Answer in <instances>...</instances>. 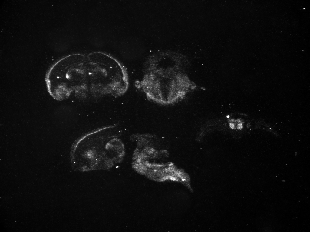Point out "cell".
<instances>
[{
	"label": "cell",
	"mask_w": 310,
	"mask_h": 232,
	"mask_svg": "<svg viewBox=\"0 0 310 232\" xmlns=\"http://www.w3.org/2000/svg\"><path fill=\"white\" fill-rule=\"evenodd\" d=\"M116 124L89 132L76 140L71 150L74 167L82 171L108 169L122 160L125 151Z\"/></svg>",
	"instance_id": "1"
},
{
	"label": "cell",
	"mask_w": 310,
	"mask_h": 232,
	"mask_svg": "<svg viewBox=\"0 0 310 232\" xmlns=\"http://www.w3.org/2000/svg\"><path fill=\"white\" fill-rule=\"evenodd\" d=\"M191 85L186 75L175 67H148L135 87L147 99L164 106L174 104L182 100Z\"/></svg>",
	"instance_id": "2"
}]
</instances>
